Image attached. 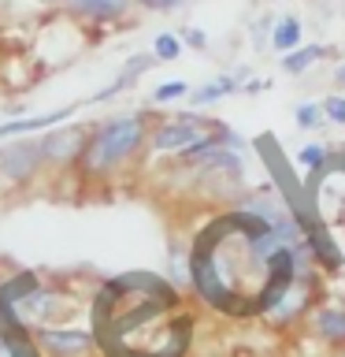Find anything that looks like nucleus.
<instances>
[{
    "mask_svg": "<svg viewBox=\"0 0 345 357\" xmlns=\"http://www.w3.org/2000/svg\"><path fill=\"white\" fill-rule=\"evenodd\" d=\"M316 60H323V45H305V49H294V52L282 56V71L286 75H300V71H308Z\"/></svg>",
    "mask_w": 345,
    "mask_h": 357,
    "instance_id": "2eb2a0df",
    "label": "nucleus"
},
{
    "mask_svg": "<svg viewBox=\"0 0 345 357\" xmlns=\"http://www.w3.org/2000/svg\"><path fill=\"white\" fill-rule=\"evenodd\" d=\"M78 15H89V19H100V22H108V19H119V15H127V8H130V0H71Z\"/></svg>",
    "mask_w": 345,
    "mask_h": 357,
    "instance_id": "ddd939ff",
    "label": "nucleus"
},
{
    "mask_svg": "<svg viewBox=\"0 0 345 357\" xmlns=\"http://www.w3.org/2000/svg\"><path fill=\"white\" fill-rule=\"evenodd\" d=\"M319 108H323V119H327V123H338V127H345V97H327Z\"/></svg>",
    "mask_w": 345,
    "mask_h": 357,
    "instance_id": "412c9836",
    "label": "nucleus"
},
{
    "mask_svg": "<svg viewBox=\"0 0 345 357\" xmlns=\"http://www.w3.org/2000/svg\"><path fill=\"white\" fill-rule=\"evenodd\" d=\"M74 108H60V112H45V116H30V119H11L0 123V138H15V134H33V130H49L52 123H63Z\"/></svg>",
    "mask_w": 345,
    "mask_h": 357,
    "instance_id": "f8f14e48",
    "label": "nucleus"
},
{
    "mask_svg": "<svg viewBox=\"0 0 345 357\" xmlns=\"http://www.w3.org/2000/svg\"><path fill=\"white\" fill-rule=\"evenodd\" d=\"M338 357H345V346H342V350H338Z\"/></svg>",
    "mask_w": 345,
    "mask_h": 357,
    "instance_id": "a878e982",
    "label": "nucleus"
},
{
    "mask_svg": "<svg viewBox=\"0 0 345 357\" xmlns=\"http://www.w3.org/2000/svg\"><path fill=\"white\" fill-rule=\"evenodd\" d=\"M316 309H319V275L300 272L294 283L286 287V294L264 312V324H271V328H289V324L312 317Z\"/></svg>",
    "mask_w": 345,
    "mask_h": 357,
    "instance_id": "39448f33",
    "label": "nucleus"
},
{
    "mask_svg": "<svg viewBox=\"0 0 345 357\" xmlns=\"http://www.w3.org/2000/svg\"><path fill=\"white\" fill-rule=\"evenodd\" d=\"M182 97H189V82H163V86L152 89V100H156V105H167V100H182Z\"/></svg>",
    "mask_w": 345,
    "mask_h": 357,
    "instance_id": "aec40b11",
    "label": "nucleus"
},
{
    "mask_svg": "<svg viewBox=\"0 0 345 357\" xmlns=\"http://www.w3.org/2000/svg\"><path fill=\"white\" fill-rule=\"evenodd\" d=\"M178 52H182V38H178V33H160L152 45L156 60H178Z\"/></svg>",
    "mask_w": 345,
    "mask_h": 357,
    "instance_id": "a211bd4d",
    "label": "nucleus"
},
{
    "mask_svg": "<svg viewBox=\"0 0 345 357\" xmlns=\"http://www.w3.org/2000/svg\"><path fill=\"white\" fill-rule=\"evenodd\" d=\"M45 172L38 142H11L0 145V183L4 186H30Z\"/></svg>",
    "mask_w": 345,
    "mask_h": 357,
    "instance_id": "6e6552de",
    "label": "nucleus"
},
{
    "mask_svg": "<svg viewBox=\"0 0 345 357\" xmlns=\"http://www.w3.org/2000/svg\"><path fill=\"white\" fill-rule=\"evenodd\" d=\"M141 8H149V11H171L178 4H186V0H138Z\"/></svg>",
    "mask_w": 345,
    "mask_h": 357,
    "instance_id": "4be33fe9",
    "label": "nucleus"
},
{
    "mask_svg": "<svg viewBox=\"0 0 345 357\" xmlns=\"http://www.w3.org/2000/svg\"><path fill=\"white\" fill-rule=\"evenodd\" d=\"M0 357H11V350H8V346H4V342H0Z\"/></svg>",
    "mask_w": 345,
    "mask_h": 357,
    "instance_id": "393cba45",
    "label": "nucleus"
},
{
    "mask_svg": "<svg viewBox=\"0 0 345 357\" xmlns=\"http://www.w3.org/2000/svg\"><path fill=\"white\" fill-rule=\"evenodd\" d=\"M297 160L312 167V172H327V164H330V149L327 145H305V149L297 153Z\"/></svg>",
    "mask_w": 345,
    "mask_h": 357,
    "instance_id": "f3484780",
    "label": "nucleus"
},
{
    "mask_svg": "<svg viewBox=\"0 0 345 357\" xmlns=\"http://www.w3.org/2000/svg\"><path fill=\"white\" fill-rule=\"evenodd\" d=\"M189 287L234 320H256L300 272H316V250L300 223H267L249 208L211 216L189 245Z\"/></svg>",
    "mask_w": 345,
    "mask_h": 357,
    "instance_id": "f257e3e1",
    "label": "nucleus"
},
{
    "mask_svg": "<svg viewBox=\"0 0 345 357\" xmlns=\"http://www.w3.org/2000/svg\"><path fill=\"white\" fill-rule=\"evenodd\" d=\"M149 116L134 112V116H115L104 119L97 127H89L86 149L78 156V172H82L86 183H100V178H111L127 167L134 156H138L145 145H149Z\"/></svg>",
    "mask_w": 345,
    "mask_h": 357,
    "instance_id": "7ed1b4c3",
    "label": "nucleus"
},
{
    "mask_svg": "<svg viewBox=\"0 0 345 357\" xmlns=\"http://www.w3.org/2000/svg\"><path fill=\"white\" fill-rule=\"evenodd\" d=\"M149 67H156V56H149V52H141V56H130L127 60V67H122V71L115 75V82H111L108 89H100V93L93 97V100H108V97H115L119 89H130L134 82H138V78L149 71Z\"/></svg>",
    "mask_w": 345,
    "mask_h": 357,
    "instance_id": "9b49d317",
    "label": "nucleus"
},
{
    "mask_svg": "<svg viewBox=\"0 0 345 357\" xmlns=\"http://www.w3.org/2000/svg\"><path fill=\"white\" fill-rule=\"evenodd\" d=\"M89 317L104 357H182L193 335L178 287L156 272H127L100 283Z\"/></svg>",
    "mask_w": 345,
    "mask_h": 357,
    "instance_id": "f03ea898",
    "label": "nucleus"
},
{
    "mask_svg": "<svg viewBox=\"0 0 345 357\" xmlns=\"http://www.w3.org/2000/svg\"><path fill=\"white\" fill-rule=\"evenodd\" d=\"M294 119H297V127L300 130H316V127H323V108L319 105H297V112H294Z\"/></svg>",
    "mask_w": 345,
    "mask_h": 357,
    "instance_id": "6ab92c4d",
    "label": "nucleus"
},
{
    "mask_svg": "<svg viewBox=\"0 0 345 357\" xmlns=\"http://www.w3.org/2000/svg\"><path fill=\"white\" fill-rule=\"evenodd\" d=\"M41 357H89L97 350L93 331L86 328H30Z\"/></svg>",
    "mask_w": 345,
    "mask_h": 357,
    "instance_id": "0eeeda50",
    "label": "nucleus"
},
{
    "mask_svg": "<svg viewBox=\"0 0 345 357\" xmlns=\"http://www.w3.org/2000/svg\"><path fill=\"white\" fill-rule=\"evenodd\" d=\"M15 317L26 324V328H52L56 320H71L78 301L71 298V290H60V287H33L30 294H22L15 305Z\"/></svg>",
    "mask_w": 345,
    "mask_h": 357,
    "instance_id": "20e7f679",
    "label": "nucleus"
},
{
    "mask_svg": "<svg viewBox=\"0 0 345 357\" xmlns=\"http://www.w3.org/2000/svg\"><path fill=\"white\" fill-rule=\"evenodd\" d=\"M86 138H89V127H60V130H49L45 138L38 142L41 145V164L45 167H67L78 164V156L86 149Z\"/></svg>",
    "mask_w": 345,
    "mask_h": 357,
    "instance_id": "1a4fd4ad",
    "label": "nucleus"
},
{
    "mask_svg": "<svg viewBox=\"0 0 345 357\" xmlns=\"http://www.w3.org/2000/svg\"><path fill=\"white\" fill-rule=\"evenodd\" d=\"M45 4H56V0H45Z\"/></svg>",
    "mask_w": 345,
    "mask_h": 357,
    "instance_id": "bb28decb",
    "label": "nucleus"
},
{
    "mask_svg": "<svg viewBox=\"0 0 345 357\" xmlns=\"http://www.w3.org/2000/svg\"><path fill=\"white\" fill-rule=\"evenodd\" d=\"M219 130V123L211 119H200V116H178V119H167L160 123L152 134H149V149L152 153H186L189 145L211 138V134Z\"/></svg>",
    "mask_w": 345,
    "mask_h": 357,
    "instance_id": "423d86ee",
    "label": "nucleus"
},
{
    "mask_svg": "<svg viewBox=\"0 0 345 357\" xmlns=\"http://www.w3.org/2000/svg\"><path fill=\"white\" fill-rule=\"evenodd\" d=\"M334 78H338V82H342V86H345V63H342V67H338V75H334Z\"/></svg>",
    "mask_w": 345,
    "mask_h": 357,
    "instance_id": "b1692460",
    "label": "nucleus"
},
{
    "mask_svg": "<svg viewBox=\"0 0 345 357\" xmlns=\"http://www.w3.org/2000/svg\"><path fill=\"white\" fill-rule=\"evenodd\" d=\"M308 320H312V331H316L319 342L334 346V350L345 346V309L342 305H319Z\"/></svg>",
    "mask_w": 345,
    "mask_h": 357,
    "instance_id": "9d476101",
    "label": "nucleus"
},
{
    "mask_svg": "<svg viewBox=\"0 0 345 357\" xmlns=\"http://www.w3.org/2000/svg\"><path fill=\"white\" fill-rule=\"evenodd\" d=\"M238 89H241L238 78L223 75V78H216V82H204L200 89H189V100H193V105H216V100L230 97V93H238Z\"/></svg>",
    "mask_w": 345,
    "mask_h": 357,
    "instance_id": "4468645a",
    "label": "nucleus"
},
{
    "mask_svg": "<svg viewBox=\"0 0 345 357\" xmlns=\"http://www.w3.org/2000/svg\"><path fill=\"white\" fill-rule=\"evenodd\" d=\"M271 45L278 52H294L297 45H300V22L294 15H286V19H278V26L271 33Z\"/></svg>",
    "mask_w": 345,
    "mask_h": 357,
    "instance_id": "dca6fc26",
    "label": "nucleus"
},
{
    "mask_svg": "<svg viewBox=\"0 0 345 357\" xmlns=\"http://www.w3.org/2000/svg\"><path fill=\"white\" fill-rule=\"evenodd\" d=\"M186 41L193 45V49H204V33L200 30H186Z\"/></svg>",
    "mask_w": 345,
    "mask_h": 357,
    "instance_id": "5701e85b",
    "label": "nucleus"
}]
</instances>
